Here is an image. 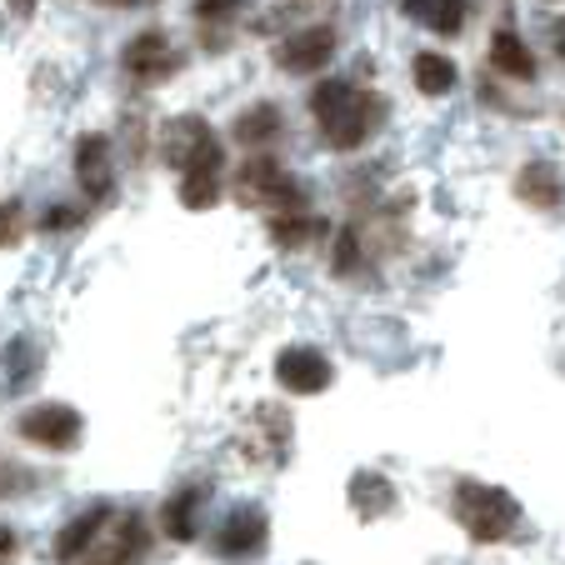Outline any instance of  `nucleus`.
<instances>
[{
    "label": "nucleus",
    "instance_id": "1",
    "mask_svg": "<svg viewBox=\"0 0 565 565\" xmlns=\"http://www.w3.org/2000/svg\"><path fill=\"white\" fill-rule=\"evenodd\" d=\"M320 130H326V146L331 150H355L375 136V126L385 120V100L371 90L351 86V81H320L316 96H310Z\"/></svg>",
    "mask_w": 565,
    "mask_h": 565
},
{
    "label": "nucleus",
    "instance_id": "2",
    "mask_svg": "<svg viewBox=\"0 0 565 565\" xmlns=\"http://www.w3.org/2000/svg\"><path fill=\"white\" fill-rule=\"evenodd\" d=\"M456 515L460 525L470 531V541L491 545V541H505L521 521V501L501 486H480V480H460L456 486Z\"/></svg>",
    "mask_w": 565,
    "mask_h": 565
},
{
    "label": "nucleus",
    "instance_id": "3",
    "mask_svg": "<svg viewBox=\"0 0 565 565\" xmlns=\"http://www.w3.org/2000/svg\"><path fill=\"white\" fill-rule=\"evenodd\" d=\"M160 156L171 160L175 171H225L221 136L201 116H175L171 126L160 130Z\"/></svg>",
    "mask_w": 565,
    "mask_h": 565
},
{
    "label": "nucleus",
    "instance_id": "4",
    "mask_svg": "<svg viewBox=\"0 0 565 565\" xmlns=\"http://www.w3.org/2000/svg\"><path fill=\"white\" fill-rule=\"evenodd\" d=\"M15 430H21V440H31V446L65 456V450H75L86 440V416L75 406H65V401H41V406L21 411Z\"/></svg>",
    "mask_w": 565,
    "mask_h": 565
},
{
    "label": "nucleus",
    "instance_id": "5",
    "mask_svg": "<svg viewBox=\"0 0 565 565\" xmlns=\"http://www.w3.org/2000/svg\"><path fill=\"white\" fill-rule=\"evenodd\" d=\"M276 381H280V391H290V395H320V391H331L335 365L326 361V351H316V345H286V351L276 355Z\"/></svg>",
    "mask_w": 565,
    "mask_h": 565
},
{
    "label": "nucleus",
    "instance_id": "6",
    "mask_svg": "<svg viewBox=\"0 0 565 565\" xmlns=\"http://www.w3.org/2000/svg\"><path fill=\"white\" fill-rule=\"evenodd\" d=\"M335 55V31L331 25H300L296 35L276 45V65L286 75H310V71H326Z\"/></svg>",
    "mask_w": 565,
    "mask_h": 565
},
{
    "label": "nucleus",
    "instance_id": "7",
    "mask_svg": "<svg viewBox=\"0 0 565 565\" xmlns=\"http://www.w3.org/2000/svg\"><path fill=\"white\" fill-rule=\"evenodd\" d=\"M120 65H126V75H136V81H166V75L181 65V55H175L171 35L166 31H140L136 41L120 51Z\"/></svg>",
    "mask_w": 565,
    "mask_h": 565
},
{
    "label": "nucleus",
    "instance_id": "8",
    "mask_svg": "<svg viewBox=\"0 0 565 565\" xmlns=\"http://www.w3.org/2000/svg\"><path fill=\"white\" fill-rule=\"evenodd\" d=\"M270 541V521L260 505H235L215 531V555H260Z\"/></svg>",
    "mask_w": 565,
    "mask_h": 565
},
{
    "label": "nucleus",
    "instance_id": "9",
    "mask_svg": "<svg viewBox=\"0 0 565 565\" xmlns=\"http://www.w3.org/2000/svg\"><path fill=\"white\" fill-rule=\"evenodd\" d=\"M75 181L90 201H106L110 185H116V171H110V140L106 136H81L75 146Z\"/></svg>",
    "mask_w": 565,
    "mask_h": 565
},
{
    "label": "nucleus",
    "instance_id": "10",
    "mask_svg": "<svg viewBox=\"0 0 565 565\" xmlns=\"http://www.w3.org/2000/svg\"><path fill=\"white\" fill-rule=\"evenodd\" d=\"M106 525H110V505L106 501L86 505L71 525H61V535H55V561L71 565V561H81L86 551H96V535L106 531Z\"/></svg>",
    "mask_w": 565,
    "mask_h": 565
},
{
    "label": "nucleus",
    "instance_id": "11",
    "mask_svg": "<svg viewBox=\"0 0 565 565\" xmlns=\"http://www.w3.org/2000/svg\"><path fill=\"white\" fill-rule=\"evenodd\" d=\"M515 195H521L525 205H535V211H561L565 205L561 166H551V160H531V166H521V175H515Z\"/></svg>",
    "mask_w": 565,
    "mask_h": 565
},
{
    "label": "nucleus",
    "instance_id": "12",
    "mask_svg": "<svg viewBox=\"0 0 565 565\" xmlns=\"http://www.w3.org/2000/svg\"><path fill=\"white\" fill-rule=\"evenodd\" d=\"M345 495H351V511L361 515V521H381V515H391L395 505H401L395 486L381 476V470H355L351 486H345Z\"/></svg>",
    "mask_w": 565,
    "mask_h": 565
},
{
    "label": "nucleus",
    "instance_id": "13",
    "mask_svg": "<svg viewBox=\"0 0 565 565\" xmlns=\"http://www.w3.org/2000/svg\"><path fill=\"white\" fill-rule=\"evenodd\" d=\"M280 175H286V171H280L270 156H250L246 166L235 171V201H241V205H270Z\"/></svg>",
    "mask_w": 565,
    "mask_h": 565
},
{
    "label": "nucleus",
    "instance_id": "14",
    "mask_svg": "<svg viewBox=\"0 0 565 565\" xmlns=\"http://www.w3.org/2000/svg\"><path fill=\"white\" fill-rule=\"evenodd\" d=\"M401 11H406L411 21L430 25L436 35H456L460 25H466L470 0H401Z\"/></svg>",
    "mask_w": 565,
    "mask_h": 565
},
{
    "label": "nucleus",
    "instance_id": "15",
    "mask_svg": "<svg viewBox=\"0 0 565 565\" xmlns=\"http://www.w3.org/2000/svg\"><path fill=\"white\" fill-rule=\"evenodd\" d=\"M231 136H235V146H250V150L270 146V140L280 136V110L270 106V100L241 110V116H235V126H231Z\"/></svg>",
    "mask_w": 565,
    "mask_h": 565
},
{
    "label": "nucleus",
    "instance_id": "16",
    "mask_svg": "<svg viewBox=\"0 0 565 565\" xmlns=\"http://www.w3.org/2000/svg\"><path fill=\"white\" fill-rule=\"evenodd\" d=\"M411 75H416L420 96H450V90H456V81H460L456 61H450V55H436V51H420L416 65H411Z\"/></svg>",
    "mask_w": 565,
    "mask_h": 565
},
{
    "label": "nucleus",
    "instance_id": "17",
    "mask_svg": "<svg viewBox=\"0 0 565 565\" xmlns=\"http://www.w3.org/2000/svg\"><path fill=\"white\" fill-rule=\"evenodd\" d=\"M140 555H146V521H140V515H126L116 541L100 545V555L90 565H140Z\"/></svg>",
    "mask_w": 565,
    "mask_h": 565
},
{
    "label": "nucleus",
    "instance_id": "18",
    "mask_svg": "<svg viewBox=\"0 0 565 565\" xmlns=\"http://www.w3.org/2000/svg\"><path fill=\"white\" fill-rule=\"evenodd\" d=\"M491 65L511 81H535V55L525 51V41L515 31H495L491 41Z\"/></svg>",
    "mask_w": 565,
    "mask_h": 565
},
{
    "label": "nucleus",
    "instance_id": "19",
    "mask_svg": "<svg viewBox=\"0 0 565 565\" xmlns=\"http://www.w3.org/2000/svg\"><path fill=\"white\" fill-rule=\"evenodd\" d=\"M221 175L225 171H181L185 211H211V205H221Z\"/></svg>",
    "mask_w": 565,
    "mask_h": 565
},
{
    "label": "nucleus",
    "instance_id": "20",
    "mask_svg": "<svg viewBox=\"0 0 565 565\" xmlns=\"http://www.w3.org/2000/svg\"><path fill=\"white\" fill-rule=\"evenodd\" d=\"M195 505H201V491H181L166 501V515H160V521H166V535H171V541H191L195 535V525H201Z\"/></svg>",
    "mask_w": 565,
    "mask_h": 565
},
{
    "label": "nucleus",
    "instance_id": "21",
    "mask_svg": "<svg viewBox=\"0 0 565 565\" xmlns=\"http://www.w3.org/2000/svg\"><path fill=\"white\" fill-rule=\"evenodd\" d=\"M320 231H326V225L310 221V215H270V241H276V246H306Z\"/></svg>",
    "mask_w": 565,
    "mask_h": 565
},
{
    "label": "nucleus",
    "instance_id": "22",
    "mask_svg": "<svg viewBox=\"0 0 565 565\" xmlns=\"http://www.w3.org/2000/svg\"><path fill=\"white\" fill-rule=\"evenodd\" d=\"M241 6H246V0H195V15H201V21H231Z\"/></svg>",
    "mask_w": 565,
    "mask_h": 565
},
{
    "label": "nucleus",
    "instance_id": "23",
    "mask_svg": "<svg viewBox=\"0 0 565 565\" xmlns=\"http://www.w3.org/2000/svg\"><path fill=\"white\" fill-rule=\"evenodd\" d=\"M21 201H11V205H0V246H11L15 235H21Z\"/></svg>",
    "mask_w": 565,
    "mask_h": 565
},
{
    "label": "nucleus",
    "instance_id": "24",
    "mask_svg": "<svg viewBox=\"0 0 565 565\" xmlns=\"http://www.w3.org/2000/svg\"><path fill=\"white\" fill-rule=\"evenodd\" d=\"M355 266V231H341V241H335V270H351Z\"/></svg>",
    "mask_w": 565,
    "mask_h": 565
},
{
    "label": "nucleus",
    "instance_id": "25",
    "mask_svg": "<svg viewBox=\"0 0 565 565\" xmlns=\"http://www.w3.org/2000/svg\"><path fill=\"white\" fill-rule=\"evenodd\" d=\"M61 225H75L71 205H51V211H45V221H41V231H61Z\"/></svg>",
    "mask_w": 565,
    "mask_h": 565
},
{
    "label": "nucleus",
    "instance_id": "26",
    "mask_svg": "<svg viewBox=\"0 0 565 565\" xmlns=\"http://www.w3.org/2000/svg\"><path fill=\"white\" fill-rule=\"evenodd\" d=\"M6 6H11V15H15V21H31V15H35V6H41V0H6Z\"/></svg>",
    "mask_w": 565,
    "mask_h": 565
},
{
    "label": "nucleus",
    "instance_id": "27",
    "mask_svg": "<svg viewBox=\"0 0 565 565\" xmlns=\"http://www.w3.org/2000/svg\"><path fill=\"white\" fill-rule=\"evenodd\" d=\"M551 45H555V55H565V21L551 25Z\"/></svg>",
    "mask_w": 565,
    "mask_h": 565
},
{
    "label": "nucleus",
    "instance_id": "28",
    "mask_svg": "<svg viewBox=\"0 0 565 565\" xmlns=\"http://www.w3.org/2000/svg\"><path fill=\"white\" fill-rule=\"evenodd\" d=\"M11 545H15V531H11V525H0V555L11 551Z\"/></svg>",
    "mask_w": 565,
    "mask_h": 565
},
{
    "label": "nucleus",
    "instance_id": "29",
    "mask_svg": "<svg viewBox=\"0 0 565 565\" xmlns=\"http://www.w3.org/2000/svg\"><path fill=\"white\" fill-rule=\"evenodd\" d=\"M110 6H150V0H110Z\"/></svg>",
    "mask_w": 565,
    "mask_h": 565
}]
</instances>
